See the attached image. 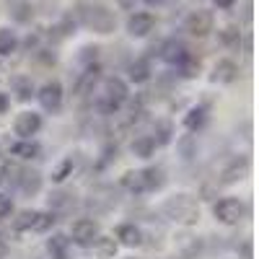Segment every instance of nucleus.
Instances as JSON below:
<instances>
[{
    "label": "nucleus",
    "instance_id": "5",
    "mask_svg": "<svg viewBox=\"0 0 259 259\" xmlns=\"http://www.w3.org/2000/svg\"><path fill=\"white\" fill-rule=\"evenodd\" d=\"M39 130H41V117L36 112H21L16 117V122H13V133L21 140H31Z\"/></svg>",
    "mask_w": 259,
    "mask_h": 259
},
{
    "label": "nucleus",
    "instance_id": "15",
    "mask_svg": "<svg viewBox=\"0 0 259 259\" xmlns=\"http://www.w3.org/2000/svg\"><path fill=\"white\" fill-rule=\"evenodd\" d=\"M163 57H166L171 65H179V68H182V65L189 60L187 50H184L182 45H177V41H171V45H166V47H163Z\"/></svg>",
    "mask_w": 259,
    "mask_h": 259
},
{
    "label": "nucleus",
    "instance_id": "14",
    "mask_svg": "<svg viewBox=\"0 0 259 259\" xmlns=\"http://www.w3.org/2000/svg\"><path fill=\"white\" fill-rule=\"evenodd\" d=\"M153 150H156V140L150 135H140V138L133 140V153L140 156V158H150V156H153Z\"/></svg>",
    "mask_w": 259,
    "mask_h": 259
},
{
    "label": "nucleus",
    "instance_id": "6",
    "mask_svg": "<svg viewBox=\"0 0 259 259\" xmlns=\"http://www.w3.org/2000/svg\"><path fill=\"white\" fill-rule=\"evenodd\" d=\"M70 236L73 241L80 244V246H94V241L99 239V226L89 218H78L73 226H70Z\"/></svg>",
    "mask_w": 259,
    "mask_h": 259
},
{
    "label": "nucleus",
    "instance_id": "11",
    "mask_svg": "<svg viewBox=\"0 0 259 259\" xmlns=\"http://www.w3.org/2000/svg\"><path fill=\"white\" fill-rule=\"evenodd\" d=\"M68 249H70V239L62 233H55L47 241V251H50L52 259H68Z\"/></svg>",
    "mask_w": 259,
    "mask_h": 259
},
{
    "label": "nucleus",
    "instance_id": "38",
    "mask_svg": "<svg viewBox=\"0 0 259 259\" xmlns=\"http://www.w3.org/2000/svg\"><path fill=\"white\" fill-rule=\"evenodd\" d=\"M145 3H148V6H161L163 0H145Z\"/></svg>",
    "mask_w": 259,
    "mask_h": 259
},
{
    "label": "nucleus",
    "instance_id": "34",
    "mask_svg": "<svg viewBox=\"0 0 259 259\" xmlns=\"http://www.w3.org/2000/svg\"><path fill=\"white\" fill-rule=\"evenodd\" d=\"M117 6L124 8V11H133L135 8V0H117Z\"/></svg>",
    "mask_w": 259,
    "mask_h": 259
},
{
    "label": "nucleus",
    "instance_id": "24",
    "mask_svg": "<svg viewBox=\"0 0 259 259\" xmlns=\"http://www.w3.org/2000/svg\"><path fill=\"white\" fill-rule=\"evenodd\" d=\"M150 78V65L145 60H138L130 65V80H135V83H145Z\"/></svg>",
    "mask_w": 259,
    "mask_h": 259
},
{
    "label": "nucleus",
    "instance_id": "20",
    "mask_svg": "<svg viewBox=\"0 0 259 259\" xmlns=\"http://www.w3.org/2000/svg\"><path fill=\"white\" fill-rule=\"evenodd\" d=\"M41 189V177L36 171H24V177H21V192L24 194H36Z\"/></svg>",
    "mask_w": 259,
    "mask_h": 259
},
{
    "label": "nucleus",
    "instance_id": "29",
    "mask_svg": "<svg viewBox=\"0 0 259 259\" xmlns=\"http://www.w3.org/2000/svg\"><path fill=\"white\" fill-rule=\"evenodd\" d=\"M202 122H205V109H202V106H197V109L189 112V117H187V127L189 130H197Z\"/></svg>",
    "mask_w": 259,
    "mask_h": 259
},
{
    "label": "nucleus",
    "instance_id": "4",
    "mask_svg": "<svg viewBox=\"0 0 259 259\" xmlns=\"http://www.w3.org/2000/svg\"><path fill=\"white\" fill-rule=\"evenodd\" d=\"M212 212H215V218H218L221 223L236 226L239 221H244V215L249 212V205H244L239 197H223V200L215 202Z\"/></svg>",
    "mask_w": 259,
    "mask_h": 259
},
{
    "label": "nucleus",
    "instance_id": "30",
    "mask_svg": "<svg viewBox=\"0 0 259 259\" xmlns=\"http://www.w3.org/2000/svg\"><path fill=\"white\" fill-rule=\"evenodd\" d=\"M239 29H223L221 31V41L223 45H239Z\"/></svg>",
    "mask_w": 259,
    "mask_h": 259
},
{
    "label": "nucleus",
    "instance_id": "35",
    "mask_svg": "<svg viewBox=\"0 0 259 259\" xmlns=\"http://www.w3.org/2000/svg\"><path fill=\"white\" fill-rule=\"evenodd\" d=\"M233 3H236V0H215V6H218V8H223V11L233 8Z\"/></svg>",
    "mask_w": 259,
    "mask_h": 259
},
{
    "label": "nucleus",
    "instance_id": "8",
    "mask_svg": "<svg viewBox=\"0 0 259 259\" xmlns=\"http://www.w3.org/2000/svg\"><path fill=\"white\" fill-rule=\"evenodd\" d=\"M41 106H45L47 112H60V106H62V85L57 80H50L41 85V91L36 94Z\"/></svg>",
    "mask_w": 259,
    "mask_h": 259
},
{
    "label": "nucleus",
    "instance_id": "17",
    "mask_svg": "<svg viewBox=\"0 0 259 259\" xmlns=\"http://www.w3.org/2000/svg\"><path fill=\"white\" fill-rule=\"evenodd\" d=\"M11 153H13V156H21V158H36V156L41 153V148H39V143H34V140H21V143H16V145L11 148Z\"/></svg>",
    "mask_w": 259,
    "mask_h": 259
},
{
    "label": "nucleus",
    "instance_id": "18",
    "mask_svg": "<svg viewBox=\"0 0 259 259\" xmlns=\"http://www.w3.org/2000/svg\"><path fill=\"white\" fill-rule=\"evenodd\" d=\"M13 89H16V94H18L21 101H29L34 96V83H31L29 75H16L13 78Z\"/></svg>",
    "mask_w": 259,
    "mask_h": 259
},
{
    "label": "nucleus",
    "instance_id": "19",
    "mask_svg": "<svg viewBox=\"0 0 259 259\" xmlns=\"http://www.w3.org/2000/svg\"><path fill=\"white\" fill-rule=\"evenodd\" d=\"M11 16H13V21H18V24L31 21V3H29V0H13Z\"/></svg>",
    "mask_w": 259,
    "mask_h": 259
},
{
    "label": "nucleus",
    "instance_id": "13",
    "mask_svg": "<svg viewBox=\"0 0 259 259\" xmlns=\"http://www.w3.org/2000/svg\"><path fill=\"white\" fill-rule=\"evenodd\" d=\"M94 254L99 259H114L117 256V241L109 239V236H99L94 241Z\"/></svg>",
    "mask_w": 259,
    "mask_h": 259
},
{
    "label": "nucleus",
    "instance_id": "26",
    "mask_svg": "<svg viewBox=\"0 0 259 259\" xmlns=\"http://www.w3.org/2000/svg\"><path fill=\"white\" fill-rule=\"evenodd\" d=\"M34 210H24V212H18V218L13 221V228L16 231H31V226H34Z\"/></svg>",
    "mask_w": 259,
    "mask_h": 259
},
{
    "label": "nucleus",
    "instance_id": "32",
    "mask_svg": "<svg viewBox=\"0 0 259 259\" xmlns=\"http://www.w3.org/2000/svg\"><path fill=\"white\" fill-rule=\"evenodd\" d=\"M179 148H182V158H192L194 153H192V138H184L182 143H179Z\"/></svg>",
    "mask_w": 259,
    "mask_h": 259
},
{
    "label": "nucleus",
    "instance_id": "25",
    "mask_svg": "<svg viewBox=\"0 0 259 259\" xmlns=\"http://www.w3.org/2000/svg\"><path fill=\"white\" fill-rule=\"evenodd\" d=\"M55 221H57V218H55V212H36L31 228L39 231V233H45V231H50V228L55 226Z\"/></svg>",
    "mask_w": 259,
    "mask_h": 259
},
{
    "label": "nucleus",
    "instance_id": "23",
    "mask_svg": "<svg viewBox=\"0 0 259 259\" xmlns=\"http://www.w3.org/2000/svg\"><path fill=\"white\" fill-rule=\"evenodd\" d=\"M249 168V158H241V163L236 161L231 168H226L223 171V179H221V184H231V182H236V179H241V174Z\"/></svg>",
    "mask_w": 259,
    "mask_h": 259
},
{
    "label": "nucleus",
    "instance_id": "3",
    "mask_svg": "<svg viewBox=\"0 0 259 259\" xmlns=\"http://www.w3.org/2000/svg\"><path fill=\"white\" fill-rule=\"evenodd\" d=\"M161 171L158 168H143V171H130L122 179V187H127L133 194H145L161 184Z\"/></svg>",
    "mask_w": 259,
    "mask_h": 259
},
{
    "label": "nucleus",
    "instance_id": "37",
    "mask_svg": "<svg viewBox=\"0 0 259 259\" xmlns=\"http://www.w3.org/2000/svg\"><path fill=\"white\" fill-rule=\"evenodd\" d=\"M3 254H6V239L0 236V256H3Z\"/></svg>",
    "mask_w": 259,
    "mask_h": 259
},
{
    "label": "nucleus",
    "instance_id": "10",
    "mask_svg": "<svg viewBox=\"0 0 259 259\" xmlns=\"http://www.w3.org/2000/svg\"><path fill=\"white\" fill-rule=\"evenodd\" d=\"M117 239L122 246H140L143 244V231L135 223H122L117 226Z\"/></svg>",
    "mask_w": 259,
    "mask_h": 259
},
{
    "label": "nucleus",
    "instance_id": "7",
    "mask_svg": "<svg viewBox=\"0 0 259 259\" xmlns=\"http://www.w3.org/2000/svg\"><path fill=\"white\" fill-rule=\"evenodd\" d=\"M184 29L192 36H205L212 31V13L210 11H192L184 21Z\"/></svg>",
    "mask_w": 259,
    "mask_h": 259
},
{
    "label": "nucleus",
    "instance_id": "36",
    "mask_svg": "<svg viewBox=\"0 0 259 259\" xmlns=\"http://www.w3.org/2000/svg\"><path fill=\"white\" fill-rule=\"evenodd\" d=\"M244 256H246V259H251V241H246V244H244Z\"/></svg>",
    "mask_w": 259,
    "mask_h": 259
},
{
    "label": "nucleus",
    "instance_id": "9",
    "mask_svg": "<svg viewBox=\"0 0 259 259\" xmlns=\"http://www.w3.org/2000/svg\"><path fill=\"white\" fill-rule=\"evenodd\" d=\"M153 26H156V16L148 13V11H138L127 21V31L133 36H148L150 31H153Z\"/></svg>",
    "mask_w": 259,
    "mask_h": 259
},
{
    "label": "nucleus",
    "instance_id": "27",
    "mask_svg": "<svg viewBox=\"0 0 259 259\" xmlns=\"http://www.w3.org/2000/svg\"><path fill=\"white\" fill-rule=\"evenodd\" d=\"M70 202H73V194H68V192H57V194L50 197L52 210H65V207H70Z\"/></svg>",
    "mask_w": 259,
    "mask_h": 259
},
{
    "label": "nucleus",
    "instance_id": "1",
    "mask_svg": "<svg viewBox=\"0 0 259 259\" xmlns=\"http://www.w3.org/2000/svg\"><path fill=\"white\" fill-rule=\"evenodd\" d=\"M163 215L171 221H177L182 226H192L194 221L200 218V207L194 202L189 194H174V197H168L163 205H161Z\"/></svg>",
    "mask_w": 259,
    "mask_h": 259
},
{
    "label": "nucleus",
    "instance_id": "21",
    "mask_svg": "<svg viewBox=\"0 0 259 259\" xmlns=\"http://www.w3.org/2000/svg\"><path fill=\"white\" fill-rule=\"evenodd\" d=\"M16 47H18L16 31H13V29H0V57H3V55H11Z\"/></svg>",
    "mask_w": 259,
    "mask_h": 259
},
{
    "label": "nucleus",
    "instance_id": "22",
    "mask_svg": "<svg viewBox=\"0 0 259 259\" xmlns=\"http://www.w3.org/2000/svg\"><path fill=\"white\" fill-rule=\"evenodd\" d=\"M73 168H75V158H73V156L62 158V161H60V166L52 171V182H57V184H60V182H65V179H68V177L73 174Z\"/></svg>",
    "mask_w": 259,
    "mask_h": 259
},
{
    "label": "nucleus",
    "instance_id": "28",
    "mask_svg": "<svg viewBox=\"0 0 259 259\" xmlns=\"http://www.w3.org/2000/svg\"><path fill=\"white\" fill-rule=\"evenodd\" d=\"M156 140V145H166L171 140V124L168 122H158V130H156V135H150Z\"/></svg>",
    "mask_w": 259,
    "mask_h": 259
},
{
    "label": "nucleus",
    "instance_id": "33",
    "mask_svg": "<svg viewBox=\"0 0 259 259\" xmlns=\"http://www.w3.org/2000/svg\"><path fill=\"white\" fill-rule=\"evenodd\" d=\"M8 106H11L8 94H0V114H6V112H8Z\"/></svg>",
    "mask_w": 259,
    "mask_h": 259
},
{
    "label": "nucleus",
    "instance_id": "12",
    "mask_svg": "<svg viewBox=\"0 0 259 259\" xmlns=\"http://www.w3.org/2000/svg\"><path fill=\"white\" fill-rule=\"evenodd\" d=\"M236 73H239V68H236V62H233V60H218V65H215V75H212V80L233 83V80H236Z\"/></svg>",
    "mask_w": 259,
    "mask_h": 259
},
{
    "label": "nucleus",
    "instance_id": "2",
    "mask_svg": "<svg viewBox=\"0 0 259 259\" xmlns=\"http://www.w3.org/2000/svg\"><path fill=\"white\" fill-rule=\"evenodd\" d=\"M75 16H78V21H80L83 26H89V29H94V31H99V34H112L114 26H117V18L106 11L104 6L83 3V6H78Z\"/></svg>",
    "mask_w": 259,
    "mask_h": 259
},
{
    "label": "nucleus",
    "instance_id": "31",
    "mask_svg": "<svg viewBox=\"0 0 259 259\" xmlns=\"http://www.w3.org/2000/svg\"><path fill=\"white\" fill-rule=\"evenodd\" d=\"M11 210H13L11 197H6V194H0V221H6L8 215H11Z\"/></svg>",
    "mask_w": 259,
    "mask_h": 259
},
{
    "label": "nucleus",
    "instance_id": "16",
    "mask_svg": "<svg viewBox=\"0 0 259 259\" xmlns=\"http://www.w3.org/2000/svg\"><path fill=\"white\" fill-rule=\"evenodd\" d=\"M106 99H112V101H122L127 99V85L122 78H106Z\"/></svg>",
    "mask_w": 259,
    "mask_h": 259
}]
</instances>
